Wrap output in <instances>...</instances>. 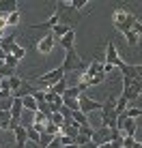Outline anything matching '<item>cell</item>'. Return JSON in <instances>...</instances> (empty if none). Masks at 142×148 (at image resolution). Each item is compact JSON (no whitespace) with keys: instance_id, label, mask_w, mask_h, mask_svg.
Here are the masks:
<instances>
[{"instance_id":"cell-1","label":"cell","mask_w":142,"mask_h":148,"mask_svg":"<svg viewBox=\"0 0 142 148\" xmlns=\"http://www.w3.org/2000/svg\"><path fill=\"white\" fill-rule=\"evenodd\" d=\"M136 15L131 13V11H123V9H116L114 15H112V26L119 30V32H127V30H131V26H134V22H136Z\"/></svg>"},{"instance_id":"cell-2","label":"cell","mask_w":142,"mask_h":148,"mask_svg":"<svg viewBox=\"0 0 142 148\" xmlns=\"http://www.w3.org/2000/svg\"><path fill=\"white\" fill-rule=\"evenodd\" d=\"M65 77V73H63V69H52V71H48V73H43V75H39V77H32V79H28L30 84L34 86V88H50L52 84H56V82H60Z\"/></svg>"},{"instance_id":"cell-3","label":"cell","mask_w":142,"mask_h":148,"mask_svg":"<svg viewBox=\"0 0 142 148\" xmlns=\"http://www.w3.org/2000/svg\"><path fill=\"white\" fill-rule=\"evenodd\" d=\"M114 105H116V97L101 101V110H99L101 112V127H105V129H114V122H116Z\"/></svg>"},{"instance_id":"cell-4","label":"cell","mask_w":142,"mask_h":148,"mask_svg":"<svg viewBox=\"0 0 142 148\" xmlns=\"http://www.w3.org/2000/svg\"><path fill=\"white\" fill-rule=\"evenodd\" d=\"M60 69H63V73L67 75L71 71H84L86 64H82V58L78 56V52L71 49V52H65V60H63V64H60Z\"/></svg>"},{"instance_id":"cell-5","label":"cell","mask_w":142,"mask_h":148,"mask_svg":"<svg viewBox=\"0 0 142 148\" xmlns=\"http://www.w3.org/2000/svg\"><path fill=\"white\" fill-rule=\"evenodd\" d=\"M95 110H101V101L93 99V97H88V95L78 97V112H82L84 116H88L90 112H95Z\"/></svg>"},{"instance_id":"cell-6","label":"cell","mask_w":142,"mask_h":148,"mask_svg":"<svg viewBox=\"0 0 142 148\" xmlns=\"http://www.w3.org/2000/svg\"><path fill=\"white\" fill-rule=\"evenodd\" d=\"M105 64H110V67H123V58L119 56V52H116V45H114V41L110 39L108 43H105Z\"/></svg>"},{"instance_id":"cell-7","label":"cell","mask_w":142,"mask_h":148,"mask_svg":"<svg viewBox=\"0 0 142 148\" xmlns=\"http://www.w3.org/2000/svg\"><path fill=\"white\" fill-rule=\"evenodd\" d=\"M54 45H56V39H54V34H52V32H48L41 41H39L37 52H39V54H43V56H48V54H52Z\"/></svg>"},{"instance_id":"cell-8","label":"cell","mask_w":142,"mask_h":148,"mask_svg":"<svg viewBox=\"0 0 142 148\" xmlns=\"http://www.w3.org/2000/svg\"><path fill=\"white\" fill-rule=\"evenodd\" d=\"M121 73H123V77H127V79H140L142 77V67L140 64H127L125 62L123 67H121Z\"/></svg>"},{"instance_id":"cell-9","label":"cell","mask_w":142,"mask_h":148,"mask_svg":"<svg viewBox=\"0 0 142 148\" xmlns=\"http://www.w3.org/2000/svg\"><path fill=\"white\" fill-rule=\"evenodd\" d=\"M56 24H60V13L58 11H54L52 15H50V19L48 22H41V24H30V30H52Z\"/></svg>"},{"instance_id":"cell-10","label":"cell","mask_w":142,"mask_h":148,"mask_svg":"<svg viewBox=\"0 0 142 148\" xmlns=\"http://www.w3.org/2000/svg\"><path fill=\"white\" fill-rule=\"evenodd\" d=\"M34 86L30 84L28 79H22V84H19V88L15 90V92L11 95V97H15V99H24V97H32V92H34Z\"/></svg>"},{"instance_id":"cell-11","label":"cell","mask_w":142,"mask_h":148,"mask_svg":"<svg viewBox=\"0 0 142 148\" xmlns=\"http://www.w3.org/2000/svg\"><path fill=\"white\" fill-rule=\"evenodd\" d=\"M58 45L65 49V52H71V49H75V28L69 30L65 37H60V39H58Z\"/></svg>"},{"instance_id":"cell-12","label":"cell","mask_w":142,"mask_h":148,"mask_svg":"<svg viewBox=\"0 0 142 148\" xmlns=\"http://www.w3.org/2000/svg\"><path fill=\"white\" fill-rule=\"evenodd\" d=\"M108 140H110V129H105V127H101L99 131H93V135H90V142H93L95 146L105 144Z\"/></svg>"},{"instance_id":"cell-13","label":"cell","mask_w":142,"mask_h":148,"mask_svg":"<svg viewBox=\"0 0 142 148\" xmlns=\"http://www.w3.org/2000/svg\"><path fill=\"white\" fill-rule=\"evenodd\" d=\"M67 86H69V79L67 77H63L60 82H56V84H52L45 92H50V95H56V97H63V92L67 90Z\"/></svg>"},{"instance_id":"cell-14","label":"cell","mask_w":142,"mask_h":148,"mask_svg":"<svg viewBox=\"0 0 142 148\" xmlns=\"http://www.w3.org/2000/svg\"><path fill=\"white\" fill-rule=\"evenodd\" d=\"M13 135H15V148H24V146H26L28 137H26V127H24V125H19L17 129L13 131Z\"/></svg>"},{"instance_id":"cell-15","label":"cell","mask_w":142,"mask_h":148,"mask_svg":"<svg viewBox=\"0 0 142 148\" xmlns=\"http://www.w3.org/2000/svg\"><path fill=\"white\" fill-rule=\"evenodd\" d=\"M2 52H4V54H11V56H15L17 60H22L24 56H26V47H19L17 43H11L9 47H4Z\"/></svg>"},{"instance_id":"cell-16","label":"cell","mask_w":142,"mask_h":148,"mask_svg":"<svg viewBox=\"0 0 142 148\" xmlns=\"http://www.w3.org/2000/svg\"><path fill=\"white\" fill-rule=\"evenodd\" d=\"M9 114H11V118H17V120H22V116H24L22 99H15V97H13V103H11V110H9Z\"/></svg>"},{"instance_id":"cell-17","label":"cell","mask_w":142,"mask_h":148,"mask_svg":"<svg viewBox=\"0 0 142 148\" xmlns=\"http://www.w3.org/2000/svg\"><path fill=\"white\" fill-rule=\"evenodd\" d=\"M69 30H73V26H71V24H56V26L50 30V32H52V34H54V39L58 41L60 37H65V34H67Z\"/></svg>"},{"instance_id":"cell-18","label":"cell","mask_w":142,"mask_h":148,"mask_svg":"<svg viewBox=\"0 0 142 148\" xmlns=\"http://www.w3.org/2000/svg\"><path fill=\"white\" fill-rule=\"evenodd\" d=\"M80 95H84V92L80 90L78 84H75V86H67V90L63 92V99H78Z\"/></svg>"},{"instance_id":"cell-19","label":"cell","mask_w":142,"mask_h":148,"mask_svg":"<svg viewBox=\"0 0 142 148\" xmlns=\"http://www.w3.org/2000/svg\"><path fill=\"white\" fill-rule=\"evenodd\" d=\"M71 120H73V122H75L78 127H86V125H88V116H84L82 112H73Z\"/></svg>"},{"instance_id":"cell-20","label":"cell","mask_w":142,"mask_h":148,"mask_svg":"<svg viewBox=\"0 0 142 148\" xmlns=\"http://www.w3.org/2000/svg\"><path fill=\"white\" fill-rule=\"evenodd\" d=\"M22 108L34 114V112H37V103H34V99H32V97H24V99H22Z\"/></svg>"},{"instance_id":"cell-21","label":"cell","mask_w":142,"mask_h":148,"mask_svg":"<svg viewBox=\"0 0 142 148\" xmlns=\"http://www.w3.org/2000/svg\"><path fill=\"white\" fill-rule=\"evenodd\" d=\"M2 62H4V67H9V69H13V71H15V67H17L19 60L15 58V56H11V54H4V60H2Z\"/></svg>"},{"instance_id":"cell-22","label":"cell","mask_w":142,"mask_h":148,"mask_svg":"<svg viewBox=\"0 0 142 148\" xmlns=\"http://www.w3.org/2000/svg\"><path fill=\"white\" fill-rule=\"evenodd\" d=\"M9 120H11V114L9 112H0V129L2 131L9 129Z\"/></svg>"},{"instance_id":"cell-23","label":"cell","mask_w":142,"mask_h":148,"mask_svg":"<svg viewBox=\"0 0 142 148\" xmlns=\"http://www.w3.org/2000/svg\"><path fill=\"white\" fill-rule=\"evenodd\" d=\"M140 114H142L140 108H127V110L123 112V116H125V118H134V120H138V116H140Z\"/></svg>"},{"instance_id":"cell-24","label":"cell","mask_w":142,"mask_h":148,"mask_svg":"<svg viewBox=\"0 0 142 148\" xmlns=\"http://www.w3.org/2000/svg\"><path fill=\"white\" fill-rule=\"evenodd\" d=\"M50 122H52V125L54 127H58V129H60V127H63L65 125V118H63V116H60L58 114V112H56V114H50V118H48Z\"/></svg>"},{"instance_id":"cell-25","label":"cell","mask_w":142,"mask_h":148,"mask_svg":"<svg viewBox=\"0 0 142 148\" xmlns=\"http://www.w3.org/2000/svg\"><path fill=\"white\" fill-rule=\"evenodd\" d=\"M7 82H9V90H11V95H13V92H15V90H17V88H19V84H22V79H19V77H17V75H13V77H9Z\"/></svg>"},{"instance_id":"cell-26","label":"cell","mask_w":142,"mask_h":148,"mask_svg":"<svg viewBox=\"0 0 142 148\" xmlns=\"http://www.w3.org/2000/svg\"><path fill=\"white\" fill-rule=\"evenodd\" d=\"M86 7H88V0H73V2H69V9H75V11H82Z\"/></svg>"},{"instance_id":"cell-27","label":"cell","mask_w":142,"mask_h":148,"mask_svg":"<svg viewBox=\"0 0 142 148\" xmlns=\"http://www.w3.org/2000/svg\"><path fill=\"white\" fill-rule=\"evenodd\" d=\"M26 137H28V142H32V144H37V146H39V133H37L34 129L26 127Z\"/></svg>"},{"instance_id":"cell-28","label":"cell","mask_w":142,"mask_h":148,"mask_svg":"<svg viewBox=\"0 0 142 148\" xmlns=\"http://www.w3.org/2000/svg\"><path fill=\"white\" fill-rule=\"evenodd\" d=\"M4 22H7V26H15V24L19 22V11H15V13H9L7 17H4Z\"/></svg>"},{"instance_id":"cell-29","label":"cell","mask_w":142,"mask_h":148,"mask_svg":"<svg viewBox=\"0 0 142 148\" xmlns=\"http://www.w3.org/2000/svg\"><path fill=\"white\" fill-rule=\"evenodd\" d=\"M125 39H127L129 45H138V39H140V37L134 32V30H127V32H125Z\"/></svg>"},{"instance_id":"cell-30","label":"cell","mask_w":142,"mask_h":148,"mask_svg":"<svg viewBox=\"0 0 142 148\" xmlns=\"http://www.w3.org/2000/svg\"><path fill=\"white\" fill-rule=\"evenodd\" d=\"M11 103H13V97H11V99H0V112H9V110H11Z\"/></svg>"},{"instance_id":"cell-31","label":"cell","mask_w":142,"mask_h":148,"mask_svg":"<svg viewBox=\"0 0 142 148\" xmlns=\"http://www.w3.org/2000/svg\"><path fill=\"white\" fill-rule=\"evenodd\" d=\"M103 79H105V73H99V75H95V77L88 82V88H90V86H97V84H101Z\"/></svg>"},{"instance_id":"cell-32","label":"cell","mask_w":142,"mask_h":148,"mask_svg":"<svg viewBox=\"0 0 142 148\" xmlns=\"http://www.w3.org/2000/svg\"><path fill=\"white\" fill-rule=\"evenodd\" d=\"M136 142H140V140H134V137H123V148H134Z\"/></svg>"},{"instance_id":"cell-33","label":"cell","mask_w":142,"mask_h":148,"mask_svg":"<svg viewBox=\"0 0 142 148\" xmlns=\"http://www.w3.org/2000/svg\"><path fill=\"white\" fill-rule=\"evenodd\" d=\"M0 99H11V90H0Z\"/></svg>"},{"instance_id":"cell-34","label":"cell","mask_w":142,"mask_h":148,"mask_svg":"<svg viewBox=\"0 0 142 148\" xmlns=\"http://www.w3.org/2000/svg\"><path fill=\"white\" fill-rule=\"evenodd\" d=\"M48 148H63V146H60V142H58V137H54V140H52V144H50Z\"/></svg>"},{"instance_id":"cell-35","label":"cell","mask_w":142,"mask_h":148,"mask_svg":"<svg viewBox=\"0 0 142 148\" xmlns=\"http://www.w3.org/2000/svg\"><path fill=\"white\" fill-rule=\"evenodd\" d=\"M82 148H97V146H95V144H93V142H88V144H84Z\"/></svg>"},{"instance_id":"cell-36","label":"cell","mask_w":142,"mask_h":148,"mask_svg":"<svg viewBox=\"0 0 142 148\" xmlns=\"http://www.w3.org/2000/svg\"><path fill=\"white\" fill-rule=\"evenodd\" d=\"M0 60H4V52H2V49H0Z\"/></svg>"},{"instance_id":"cell-37","label":"cell","mask_w":142,"mask_h":148,"mask_svg":"<svg viewBox=\"0 0 142 148\" xmlns=\"http://www.w3.org/2000/svg\"><path fill=\"white\" fill-rule=\"evenodd\" d=\"M67 148H80V146H75V144H69V146H67Z\"/></svg>"}]
</instances>
